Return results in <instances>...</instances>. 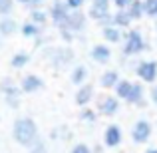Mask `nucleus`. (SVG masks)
Instances as JSON below:
<instances>
[{
    "label": "nucleus",
    "mask_w": 157,
    "mask_h": 153,
    "mask_svg": "<svg viewBox=\"0 0 157 153\" xmlns=\"http://www.w3.org/2000/svg\"><path fill=\"white\" fill-rule=\"evenodd\" d=\"M104 38H105V42H109V44H119L123 40V34H121V30L115 28V26H105L104 28Z\"/></svg>",
    "instance_id": "obj_19"
},
{
    "label": "nucleus",
    "mask_w": 157,
    "mask_h": 153,
    "mask_svg": "<svg viewBox=\"0 0 157 153\" xmlns=\"http://www.w3.org/2000/svg\"><path fill=\"white\" fill-rule=\"evenodd\" d=\"M127 14L131 16V20H139L143 16V0H133L127 8Z\"/></svg>",
    "instance_id": "obj_22"
},
{
    "label": "nucleus",
    "mask_w": 157,
    "mask_h": 153,
    "mask_svg": "<svg viewBox=\"0 0 157 153\" xmlns=\"http://www.w3.org/2000/svg\"><path fill=\"white\" fill-rule=\"evenodd\" d=\"M131 88H133V82H129V80H119V84L113 88L115 90V98H117V100H127V98H129Z\"/></svg>",
    "instance_id": "obj_18"
},
{
    "label": "nucleus",
    "mask_w": 157,
    "mask_h": 153,
    "mask_svg": "<svg viewBox=\"0 0 157 153\" xmlns=\"http://www.w3.org/2000/svg\"><path fill=\"white\" fill-rule=\"evenodd\" d=\"M143 14L157 18V0H143Z\"/></svg>",
    "instance_id": "obj_25"
},
{
    "label": "nucleus",
    "mask_w": 157,
    "mask_h": 153,
    "mask_svg": "<svg viewBox=\"0 0 157 153\" xmlns=\"http://www.w3.org/2000/svg\"><path fill=\"white\" fill-rule=\"evenodd\" d=\"M131 2H133V0H113V6L117 8V10H127Z\"/></svg>",
    "instance_id": "obj_32"
},
{
    "label": "nucleus",
    "mask_w": 157,
    "mask_h": 153,
    "mask_svg": "<svg viewBox=\"0 0 157 153\" xmlns=\"http://www.w3.org/2000/svg\"><path fill=\"white\" fill-rule=\"evenodd\" d=\"M30 22L38 24V26H44V24L48 22V14L44 10H38V8H34V10L30 12Z\"/></svg>",
    "instance_id": "obj_24"
},
{
    "label": "nucleus",
    "mask_w": 157,
    "mask_h": 153,
    "mask_svg": "<svg viewBox=\"0 0 157 153\" xmlns=\"http://www.w3.org/2000/svg\"><path fill=\"white\" fill-rule=\"evenodd\" d=\"M98 111H100L101 115H105V117H111V115H115L119 111V100L113 98V96L101 98L100 103H98Z\"/></svg>",
    "instance_id": "obj_11"
},
{
    "label": "nucleus",
    "mask_w": 157,
    "mask_h": 153,
    "mask_svg": "<svg viewBox=\"0 0 157 153\" xmlns=\"http://www.w3.org/2000/svg\"><path fill=\"white\" fill-rule=\"evenodd\" d=\"M125 101L131 103V105H139V107H141L143 103H145V92H143V86L137 84V82H133V88H131L129 98H127Z\"/></svg>",
    "instance_id": "obj_15"
},
{
    "label": "nucleus",
    "mask_w": 157,
    "mask_h": 153,
    "mask_svg": "<svg viewBox=\"0 0 157 153\" xmlns=\"http://www.w3.org/2000/svg\"><path fill=\"white\" fill-rule=\"evenodd\" d=\"M86 26V16L82 10H72L68 16V20L64 22V26L60 28V30H68L72 32V34H76V32H82Z\"/></svg>",
    "instance_id": "obj_8"
},
{
    "label": "nucleus",
    "mask_w": 157,
    "mask_h": 153,
    "mask_svg": "<svg viewBox=\"0 0 157 153\" xmlns=\"http://www.w3.org/2000/svg\"><path fill=\"white\" fill-rule=\"evenodd\" d=\"M90 56H92V60L98 62V64H107V62L111 60V48L107 46V44H96V46L92 48V52H90Z\"/></svg>",
    "instance_id": "obj_13"
},
{
    "label": "nucleus",
    "mask_w": 157,
    "mask_h": 153,
    "mask_svg": "<svg viewBox=\"0 0 157 153\" xmlns=\"http://www.w3.org/2000/svg\"><path fill=\"white\" fill-rule=\"evenodd\" d=\"M155 30H157V20H155Z\"/></svg>",
    "instance_id": "obj_37"
},
{
    "label": "nucleus",
    "mask_w": 157,
    "mask_h": 153,
    "mask_svg": "<svg viewBox=\"0 0 157 153\" xmlns=\"http://www.w3.org/2000/svg\"><path fill=\"white\" fill-rule=\"evenodd\" d=\"M119 72L117 70H105L104 74H101V78H100V86L101 88H105V90H113L115 86L119 84Z\"/></svg>",
    "instance_id": "obj_14"
},
{
    "label": "nucleus",
    "mask_w": 157,
    "mask_h": 153,
    "mask_svg": "<svg viewBox=\"0 0 157 153\" xmlns=\"http://www.w3.org/2000/svg\"><path fill=\"white\" fill-rule=\"evenodd\" d=\"M16 30H18L16 20L8 18V16H2V20H0V34H2V36H12Z\"/></svg>",
    "instance_id": "obj_20"
},
{
    "label": "nucleus",
    "mask_w": 157,
    "mask_h": 153,
    "mask_svg": "<svg viewBox=\"0 0 157 153\" xmlns=\"http://www.w3.org/2000/svg\"><path fill=\"white\" fill-rule=\"evenodd\" d=\"M28 62H30V56H28L26 52H18V54L12 56L10 66H12V68H16V70H20V68H24V66H28Z\"/></svg>",
    "instance_id": "obj_23"
},
{
    "label": "nucleus",
    "mask_w": 157,
    "mask_h": 153,
    "mask_svg": "<svg viewBox=\"0 0 157 153\" xmlns=\"http://www.w3.org/2000/svg\"><path fill=\"white\" fill-rule=\"evenodd\" d=\"M121 139H123V133H121V127L119 125H115V123H111V125H107L105 127V131H104V143H105V147H117L119 143H121Z\"/></svg>",
    "instance_id": "obj_10"
},
{
    "label": "nucleus",
    "mask_w": 157,
    "mask_h": 153,
    "mask_svg": "<svg viewBox=\"0 0 157 153\" xmlns=\"http://www.w3.org/2000/svg\"><path fill=\"white\" fill-rule=\"evenodd\" d=\"M20 4H24V6H38L40 2H44V0H18Z\"/></svg>",
    "instance_id": "obj_33"
},
{
    "label": "nucleus",
    "mask_w": 157,
    "mask_h": 153,
    "mask_svg": "<svg viewBox=\"0 0 157 153\" xmlns=\"http://www.w3.org/2000/svg\"><path fill=\"white\" fill-rule=\"evenodd\" d=\"M109 4L111 0H92V6L100 8V10H109Z\"/></svg>",
    "instance_id": "obj_30"
},
{
    "label": "nucleus",
    "mask_w": 157,
    "mask_h": 153,
    "mask_svg": "<svg viewBox=\"0 0 157 153\" xmlns=\"http://www.w3.org/2000/svg\"><path fill=\"white\" fill-rule=\"evenodd\" d=\"M42 88H44V80L40 76H36V74H28V76H24L22 82H20V90H22L24 94H36Z\"/></svg>",
    "instance_id": "obj_9"
},
{
    "label": "nucleus",
    "mask_w": 157,
    "mask_h": 153,
    "mask_svg": "<svg viewBox=\"0 0 157 153\" xmlns=\"http://www.w3.org/2000/svg\"><path fill=\"white\" fill-rule=\"evenodd\" d=\"M70 12H72V10L66 6V2H62V0H56V2L52 4V8H50L52 24H54V26H58V28H62V26H64V22L68 20Z\"/></svg>",
    "instance_id": "obj_7"
},
{
    "label": "nucleus",
    "mask_w": 157,
    "mask_h": 153,
    "mask_svg": "<svg viewBox=\"0 0 157 153\" xmlns=\"http://www.w3.org/2000/svg\"><path fill=\"white\" fill-rule=\"evenodd\" d=\"M12 137L24 147H32L38 139V125L32 117H18L12 125Z\"/></svg>",
    "instance_id": "obj_1"
},
{
    "label": "nucleus",
    "mask_w": 157,
    "mask_h": 153,
    "mask_svg": "<svg viewBox=\"0 0 157 153\" xmlns=\"http://www.w3.org/2000/svg\"><path fill=\"white\" fill-rule=\"evenodd\" d=\"M14 8V0H0V16H8Z\"/></svg>",
    "instance_id": "obj_27"
},
{
    "label": "nucleus",
    "mask_w": 157,
    "mask_h": 153,
    "mask_svg": "<svg viewBox=\"0 0 157 153\" xmlns=\"http://www.w3.org/2000/svg\"><path fill=\"white\" fill-rule=\"evenodd\" d=\"M131 22H133V20H131V16L127 14V10H117L115 14H111V24H113L115 28H119V30L129 28Z\"/></svg>",
    "instance_id": "obj_16"
},
{
    "label": "nucleus",
    "mask_w": 157,
    "mask_h": 153,
    "mask_svg": "<svg viewBox=\"0 0 157 153\" xmlns=\"http://www.w3.org/2000/svg\"><path fill=\"white\" fill-rule=\"evenodd\" d=\"M94 94H96V88H94L92 84L80 86V88H78V92H76V103L80 107H86L90 101L94 100Z\"/></svg>",
    "instance_id": "obj_12"
},
{
    "label": "nucleus",
    "mask_w": 157,
    "mask_h": 153,
    "mask_svg": "<svg viewBox=\"0 0 157 153\" xmlns=\"http://www.w3.org/2000/svg\"><path fill=\"white\" fill-rule=\"evenodd\" d=\"M135 74L141 82L145 84H153L157 80V62L155 60H145V62H139L137 68H135Z\"/></svg>",
    "instance_id": "obj_4"
},
{
    "label": "nucleus",
    "mask_w": 157,
    "mask_h": 153,
    "mask_svg": "<svg viewBox=\"0 0 157 153\" xmlns=\"http://www.w3.org/2000/svg\"><path fill=\"white\" fill-rule=\"evenodd\" d=\"M20 34L24 36V38H38L40 36V26L34 22H24L22 26H20Z\"/></svg>",
    "instance_id": "obj_21"
},
{
    "label": "nucleus",
    "mask_w": 157,
    "mask_h": 153,
    "mask_svg": "<svg viewBox=\"0 0 157 153\" xmlns=\"http://www.w3.org/2000/svg\"><path fill=\"white\" fill-rule=\"evenodd\" d=\"M145 153H157V147H149V149H147Z\"/></svg>",
    "instance_id": "obj_36"
},
{
    "label": "nucleus",
    "mask_w": 157,
    "mask_h": 153,
    "mask_svg": "<svg viewBox=\"0 0 157 153\" xmlns=\"http://www.w3.org/2000/svg\"><path fill=\"white\" fill-rule=\"evenodd\" d=\"M72 84H76L78 88H80V86H84L86 84V80H88V68H86V66H76V68L72 70Z\"/></svg>",
    "instance_id": "obj_17"
},
{
    "label": "nucleus",
    "mask_w": 157,
    "mask_h": 153,
    "mask_svg": "<svg viewBox=\"0 0 157 153\" xmlns=\"http://www.w3.org/2000/svg\"><path fill=\"white\" fill-rule=\"evenodd\" d=\"M80 117H82V121H88V123H94L98 119V111H94V109H82V113H80Z\"/></svg>",
    "instance_id": "obj_26"
},
{
    "label": "nucleus",
    "mask_w": 157,
    "mask_h": 153,
    "mask_svg": "<svg viewBox=\"0 0 157 153\" xmlns=\"http://www.w3.org/2000/svg\"><path fill=\"white\" fill-rule=\"evenodd\" d=\"M149 96H151V101L157 105V86H153V88H151V94H149Z\"/></svg>",
    "instance_id": "obj_35"
},
{
    "label": "nucleus",
    "mask_w": 157,
    "mask_h": 153,
    "mask_svg": "<svg viewBox=\"0 0 157 153\" xmlns=\"http://www.w3.org/2000/svg\"><path fill=\"white\" fill-rule=\"evenodd\" d=\"M30 153H48V147H46V141L44 139H36V143L30 147Z\"/></svg>",
    "instance_id": "obj_28"
},
{
    "label": "nucleus",
    "mask_w": 157,
    "mask_h": 153,
    "mask_svg": "<svg viewBox=\"0 0 157 153\" xmlns=\"http://www.w3.org/2000/svg\"><path fill=\"white\" fill-rule=\"evenodd\" d=\"M0 92H2V96H4V100H6L8 107H12V109L20 107V92H22V90H20L10 78H6V80L0 84Z\"/></svg>",
    "instance_id": "obj_3"
},
{
    "label": "nucleus",
    "mask_w": 157,
    "mask_h": 153,
    "mask_svg": "<svg viewBox=\"0 0 157 153\" xmlns=\"http://www.w3.org/2000/svg\"><path fill=\"white\" fill-rule=\"evenodd\" d=\"M147 48V42L143 40L139 30H129L123 34V56H137Z\"/></svg>",
    "instance_id": "obj_2"
},
{
    "label": "nucleus",
    "mask_w": 157,
    "mask_h": 153,
    "mask_svg": "<svg viewBox=\"0 0 157 153\" xmlns=\"http://www.w3.org/2000/svg\"><path fill=\"white\" fill-rule=\"evenodd\" d=\"M151 133H153L151 123L147 121V119H137V121L133 123V129H131V139H133L135 143H147L149 137H151Z\"/></svg>",
    "instance_id": "obj_5"
},
{
    "label": "nucleus",
    "mask_w": 157,
    "mask_h": 153,
    "mask_svg": "<svg viewBox=\"0 0 157 153\" xmlns=\"http://www.w3.org/2000/svg\"><path fill=\"white\" fill-rule=\"evenodd\" d=\"M70 153H92V149H90L86 143H76V145L72 147V151Z\"/></svg>",
    "instance_id": "obj_31"
},
{
    "label": "nucleus",
    "mask_w": 157,
    "mask_h": 153,
    "mask_svg": "<svg viewBox=\"0 0 157 153\" xmlns=\"http://www.w3.org/2000/svg\"><path fill=\"white\" fill-rule=\"evenodd\" d=\"M66 6L70 8V10H82V6L86 4V0H64Z\"/></svg>",
    "instance_id": "obj_29"
},
{
    "label": "nucleus",
    "mask_w": 157,
    "mask_h": 153,
    "mask_svg": "<svg viewBox=\"0 0 157 153\" xmlns=\"http://www.w3.org/2000/svg\"><path fill=\"white\" fill-rule=\"evenodd\" d=\"M48 58L56 68H66L68 64L74 62V52L70 48H54V50H48Z\"/></svg>",
    "instance_id": "obj_6"
},
{
    "label": "nucleus",
    "mask_w": 157,
    "mask_h": 153,
    "mask_svg": "<svg viewBox=\"0 0 157 153\" xmlns=\"http://www.w3.org/2000/svg\"><path fill=\"white\" fill-rule=\"evenodd\" d=\"M60 32H62V38H64L66 42H72V40H74V34H72V32H68V30H60Z\"/></svg>",
    "instance_id": "obj_34"
}]
</instances>
